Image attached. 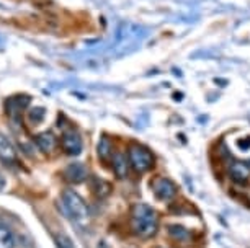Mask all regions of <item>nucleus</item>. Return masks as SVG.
Masks as SVG:
<instances>
[{
    "label": "nucleus",
    "mask_w": 250,
    "mask_h": 248,
    "mask_svg": "<svg viewBox=\"0 0 250 248\" xmlns=\"http://www.w3.org/2000/svg\"><path fill=\"white\" fill-rule=\"evenodd\" d=\"M134 233L139 237L149 238L157 232V214L147 204H136L131 212Z\"/></svg>",
    "instance_id": "nucleus-1"
},
{
    "label": "nucleus",
    "mask_w": 250,
    "mask_h": 248,
    "mask_svg": "<svg viewBox=\"0 0 250 248\" xmlns=\"http://www.w3.org/2000/svg\"><path fill=\"white\" fill-rule=\"evenodd\" d=\"M62 204L65 212L69 214L74 221H83L88 216L87 206L83 203V199L72 190H65L62 193Z\"/></svg>",
    "instance_id": "nucleus-2"
},
{
    "label": "nucleus",
    "mask_w": 250,
    "mask_h": 248,
    "mask_svg": "<svg viewBox=\"0 0 250 248\" xmlns=\"http://www.w3.org/2000/svg\"><path fill=\"white\" fill-rule=\"evenodd\" d=\"M129 163L138 173H144L154 165V155L143 146H133L129 149Z\"/></svg>",
    "instance_id": "nucleus-3"
},
{
    "label": "nucleus",
    "mask_w": 250,
    "mask_h": 248,
    "mask_svg": "<svg viewBox=\"0 0 250 248\" xmlns=\"http://www.w3.org/2000/svg\"><path fill=\"white\" fill-rule=\"evenodd\" d=\"M61 142H62V149L65 151L67 155H79L80 152H82V137L79 135V133H75L74 129L70 131H65L62 134V139H61Z\"/></svg>",
    "instance_id": "nucleus-4"
},
{
    "label": "nucleus",
    "mask_w": 250,
    "mask_h": 248,
    "mask_svg": "<svg viewBox=\"0 0 250 248\" xmlns=\"http://www.w3.org/2000/svg\"><path fill=\"white\" fill-rule=\"evenodd\" d=\"M152 190H154V194L162 201L172 199L177 193V186L168 178H155L152 183Z\"/></svg>",
    "instance_id": "nucleus-5"
},
{
    "label": "nucleus",
    "mask_w": 250,
    "mask_h": 248,
    "mask_svg": "<svg viewBox=\"0 0 250 248\" xmlns=\"http://www.w3.org/2000/svg\"><path fill=\"white\" fill-rule=\"evenodd\" d=\"M30 101H31V98L28 95L12 96V98H8V100L5 101V110H7V113L12 116V118H17V116L21 114L23 110L28 108Z\"/></svg>",
    "instance_id": "nucleus-6"
},
{
    "label": "nucleus",
    "mask_w": 250,
    "mask_h": 248,
    "mask_svg": "<svg viewBox=\"0 0 250 248\" xmlns=\"http://www.w3.org/2000/svg\"><path fill=\"white\" fill-rule=\"evenodd\" d=\"M64 176L70 183H75V185L82 183V181L87 178V168L80 162L69 163V165L64 168Z\"/></svg>",
    "instance_id": "nucleus-7"
},
{
    "label": "nucleus",
    "mask_w": 250,
    "mask_h": 248,
    "mask_svg": "<svg viewBox=\"0 0 250 248\" xmlns=\"http://www.w3.org/2000/svg\"><path fill=\"white\" fill-rule=\"evenodd\" d=\"M0 160L7 163V165H15L18 162L15 147H13V144L3 134H0Z\"/></svg>",
    "instance_id": "nucleus-8"
},
{
    "label": "nucleus",
    "mask_w": 250,
    "mask_h": 248,
    "mask_svg": "<svg viewBox=\"0 0 250 248\" xmlns=\"http://www.w3.org/2000/svg\"><path fill=\"white\" fill-rule=\"evenodd\" d=\"M229 175L237 185H245L250 178V165L245 162H234L229 167Z\"/></svg>",
    "instance_id": "nucleus-9"
},
{
    "label": "nucleus",
    "mask_w": 250,
    "mask_h": 248,
    "mask_svg": "<svg viewBox=\"0 0 250 248\" xmlns=\"http://www.w3.org/2000/svg\"><path fill=\"white\" fill-rule=\"evenodd\" d=\"M129 158H126L125 153H115L113 155V170H115L118 178H126L129 172Z\"/></svg>",
    "instance_id": "nucleus-10"
},
{
    "label": "nucleus",
    "mask_w": 250,
    "mask_h": 248,
    "mask_svg": "<svg viewBox=\"0 0 250 248\" xmlns=\"http://www.w3.org/2000/svg\"><path fill=\"white\" fill-rule=\"evenodd\" d=\"M36 146L41 149L43 152H53L56 146H58V140H56L54 134L53 133H41L40 135H36Z\"/></svg>",
    "instance_id": "nucleus-11"
},
{
    "label": "nucleus",
    "mask_w": 250,
    "mask_h": 248,
    "mask_svg": "<svg viewBox=\"0 0 250 248\" xmlns=\"http://www.w3.org/2000/svg\"><path fill=\"white\" fill-rule=\"evenodd\" d=\"M92 190L98 198H105V196L110 194L111 185L102 178H92Z\"/></svg>",
    "instance_id": "nucleus-12"
},
{
    "label": "nucleus",
    "mask_w": 250,
    "mask_h": 248,
    "mask_svg": "<svg viewBox=\"0 0 250 248\" xmlns=\"http://www.w3.org/2000/svg\"><path fill=\"white\" fill-rule=\"evenodd\" d=\"M0 248H15V237L12 230L0 224Z\"/></svg>",
    "instance_id": "nucleus-13"
},
{
    "label": "nucleus",
    "mask_w": 250,
    "mask_h": 248,
    "mask_svg": "<svg viewBox=\"0 0 250 248\" xmlns=\"http://www.w3.org/2000/svg\"><path fill=\"white\" fill-rule=\"evenodd\" d=\"M97 149H98V157H100L102 160H108V158L113 155V144L106 135H103V137L100 139Z\"/></svg>",
    "instance_id": "nucleus-14"
},
{
    "label": "nucleus",
    "mask_w": 250,
    "mask_h": 248,
    "mask_svg": "<svg viewBox=\"0 0 250 248\" xmlns=\"http://www.w3.org/2000/svg\"><path fill=\"white\" fill-rule=\"evenodd\" d=\"M168 233H170L173 238H178V240H187V238L190 237L188 230L182 226H170L168 227Z\"/></svg>",
    "instance_id": "nucleus-15"
},
{
    "label": "nucleus",
    "mask_w": 250,
    "mask_h": 248,
    "mask_svg": "<svg viewBox=\"0 0 250 248\" xmlns=\"http://www.w3.org/2000/svg\"><path fill=\"white\" fill-rule=\"evenodd\" d=\"M30 121L31 123H35V124H38V123H41V121L44 119V116H46V110L44 108H41V106H38V108H33L31 111H30Z\"/></svg>",
    "instance_id": "nucleus-16"
},
{
    "label": "nucleus",
    "mask_w": 250,
    "mask_h": 248,
    "mask_svg": "<svg viewBox=\"0 0 250 248\" xmlns=\"http://www.w3.org/2000/svg\"><path fill=\"white\" fill-rule=\"evenodd\" d=\"M56 245H58V248H75L74 242L70 240V237H67L65 233L56 235Z\"/></svg>",
    "instance_id": "nucleus-17"
},
{
    "label": "nucleus",
    "mask_w": 250,
    "mask_h": 248,
    "mask_svg": "<svg viewBox=\"0 0 250 248\" xmlns=\"http://www.w3.org/2000/svg\"><path fill=\"white\" fill-rule=\"evenodd\" d=\"M237 147L240 149L242 152L249 151L250 149V137H245V139H239L237 140Z\"/></svg>",
    "instance_id": "nucleus-18"
},
{
    "label": "nucleus",
    "mask_w": 250,
    "mask_h": 248,
    "mask_svg": "<svg viewBox=\"0 0 250 248\" xmlns=\"http://www.w3.org/2000/svg\"><path fill=\"white\" fill-rule=\"evenodd\" d=\"M3 188H5V178H3V176L0 175V191H2Z\"/></svg>",
    "instance_id": "nucleus-19"
},
{
    "label": "nucleus",
    "mask_w": 250,
    "mask_h": 248,
    "mask_svg": "<svg viewBox=\"0 0 250 248\" xmlns=\"http://www.w3.org/2000/svg\"><path fill=\"white\" fill-rule=\"evenodd\" d=\"M97 248H110V247H108L105 242H100V243H98V247H97Z\"/></svg>",
    "instance_id": "nucleus-20"
},
{
    "label": "nucleus",
    "mask_w": 250,
    "mask_h": 248,
    "mask_svg": "<svg viewBox=\"0 0 250 248\" xmlns=\"http://www.w3.org/2000/svg\"><path fill=\"white\" fill-rule=\"evenodd\" d=\"M0 46H2V38H0Z\"/></svg>",
    "instance_id": "nucleus-21"
},
{
    "label": "nucleus",
    "mask_w": 250,
    "mask_h": 248,
    "mask_svg": "<svg viewBox=\"0 0 250 248\" xmlns=\"http://www.w3.org/2000/svg\"><path fill=\"white\" fill-rule=\"evenodd\" d=\"M154 248H162V247H154Z\"/></svg>",
    "instance_id": "nucleus-22"
}]
</instances>
